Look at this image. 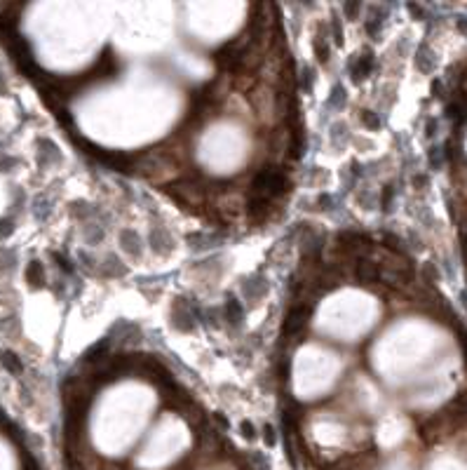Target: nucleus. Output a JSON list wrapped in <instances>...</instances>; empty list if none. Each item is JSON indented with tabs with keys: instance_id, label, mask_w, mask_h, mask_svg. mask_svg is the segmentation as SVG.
Segmentation results:
<instances>
[{
	"instance_id": "1",
	"label": "nucleus",
	"mask_w": 467,
	"mask_h": 470,
	"mask_svg": "<svg viewBox=\"0 0 467 470\" xmlns=\"http://www.w3.org/2000/svg\"><path fill=\"white\" fill-rule=\"evenodd\" d=\"M371 68H374V54L369 52V50H364V52L352 61V66H350V71H352V80L361 82L369 73H371Z\"/></svg>"
},
{
	"instance_id": "2",
	"label": "nucleus",
	"mask_w": 467,
	"mask_h": 470,
	"mask_svg": "<svg viewBox=\"0 0 467 470\" xmlns=\"http://www.w3.org/2000/svg\"><path fill=\"white\" fill-rule=\"evenodd\" d=\"M378 273H380V266L369 261V259H359L357 268H355V278L359 282H376L378 280Z\"/></svg>"
},
{
	"instance_id": "3",
	"label": "nucleus",
	"mask_w": 467,
	"mask_h": 470,
	"mask_svg": "<svg viewBox=\"0 0 467 470\" xmlns=\"http://www.w3.org/2000/svg\"><path fill=\"white\" fill-rule=\"evenodd\" d=\"M228 320H233V324H240L242 322V318H244V310H242L240 306V301L235 299V296H228Z\"/></svg>"
},
{
	"instance_id": "4",
	"label": "nucleus",
	"mask_w": 467,
	"mask_h": 470,
	"mask_svg": "<svg viewBox=\"0 0 467 470\" xmlns=\"http://www.w3.org/2000/svg\"><path fill=\"white\" fill-rule=\"evenodd\" d=\"M415 64H418V68H423V71H432L434 56H432V52H430L427 47H420V54L415 56Z\"/></svg>"
},
{
	"instance_id": "5",
	"label": "nucleus",
	"mask_w": 467,
	"mask_h": 470,
	"mask_svg": "<svg viewBox=\"0 0 467 470\" xmlns=\"http://www.w3.org/2000/svg\"><path fill=\"white\" fill-rule=\"evenodd\" d=\"M2 364H5L12 374H19V372H21V362L14 357V353H2Z\"/></svg>"
},
{
	"instance_id": "6",
	"label": "nucleus",
	"mask_w": 467,
	"mask_h": 470,
	"mask_svg": "<svg viewBox=\"0 0 467 470\" xmlns=\"http://www.w3.org/2000/svg\"><path fill=\"white\" fill-rule=\"evenodd\" d=\"M312 45H315V52H317V59H320L322 64H324V61H329V45H326V42L322 45V38H320V36L315 38V42H312Z\"/></svg>"
},
{
	"instance_id": "7",
	"label": "nucleus",
	"mask_w": 467,
	"mask_h": 470,
	"mask_svg": "<svg viewBox=\"0 0 467 470\" xmlns=\"http://www.w3.org/2000/svg\"><path fill=\"white\" fill-rule=\"evenodd\" d=\"M28 280H31V284H40L42 268H40V263H38V261H33V263L28 266Z\"/></svg>"
},
{
	"instance_id": "8",
	"label": "nucleus",
	"mask_w": 467,
	"mask_h": 470,
	"mask_svg": "<svg viewBox=\"0 0 467 470\" xmlns=\"http://www.w3.org/2000/svg\"><path fill=\"white\" fill-rule=\"evenodd\" d=\"M361 120L366 122L371 130H378V127H380V118H378V115H374L371 111H364V113H361Z\"/></svg>"
},
{
	"instance_id": "9",
	"label": "nucleus",
	"mask_w": 467,
	"mask_h": 470,
	"mask_svg": "<svg viewBox=\"0 0 467 470\" xmlns=\"http://www.w3.org/2000/svg\"><path fill=\"white\" fill-rule=\"evenodd\" d=\"M329 104H345V90L336 87L334 94H331V99H329Z\"/></svg>"
},
{
	"instance_id": "10",
	"label": "nucleus",
	"mask_w": 467,
	"mask_h": 470,
	"mask_svg": "<svg viewBox=\"0 0 467 470\" xmlns=\"http://www.w3.org/2000/svg\"><path fill=\"white\" fill-rule=\"evenodd\" d=\"M10 224H12V221H7V219H5V221H0V238L12 233V226H10Z\"/></svg>"
},
{
	"instance_id": "11",
	"label": "nucleus",
	"mask_w": 467,
	"mask_h": 470,
	"mask_svg": "<svg viewBox=\"0 0 467 470\" xmlns=\"http://www.w3.org/2000/svg\"><path fill=\"white\" fill-rule=\"evenodd\" d=\"M242 432H244V437H254V426L251 423H242Z\"/></svg>"
},
{
	"instance_id": "12",
	"label": "nucleus",
	"mask_w": 467,
	"mask_h": 470,
	"mask_svg": "<svg viewBox=\"0 0 467 470\" xmlns=\"http://www.w3.org/2000/svg\"><path fill=\"white\" fill-rule=\"evenodd\" d=\"M263 437H266L268 444H275V432H272V428H270V426H266V432H263Z\"/></svg>"
},
{
	"instance_id": "13",
	"label": "nucleus",
	"mask_w": 467,
	"mask_h": 470,
	"mask_svg": "<svg viewBox=\"0 0 467 470\" xmlns=\"http://www.w3.org/2000/svg\"><path fill=\"white\" fill-rule=\"evenodd\" d=\"M458 28H460V31H467V19H465V17H463V19H458Z\"/></svg>"
}]
</instances>
